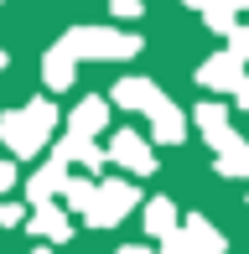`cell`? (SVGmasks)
<instances>
[{"mask_svg": "<svg viewBox=\"0 0 249 254\" xmlns=\"http://www.w3.org/2000/svg\"><path fill=\"white\" fill-rule=\"evenodd\" d=\"M0 67H5V52H0Z\"/></svg>", "mask_w": 249, "mask_h": 254, "instance_id": "obj_5", "label": "cell"}, {"mask_svg": "<svg viewBox=\"0 0 249 254\" xmlns=\"http://www.w3.org/2000/svg\"><path fill=\"white\" fill-rule=\"evenodd\" d=\"M115 151H120V156H130V166H140V171L151 166V161H145V151L135 145V135H120V145H115Z\"/></svg>", "mask_w": 249, "mask_h": 254, "instance_id": "obj_1", "label": "cell"}, {"mask_svg": "<svg viewBox=\"0 0 249 254\" xmlns=\"http://www.w3.org/2000/svg\"><path fill=\"white\" fill-rule=\"evenodd\" d=\"M99 114H104V104H83V109H78V130H94Z\"/></svg>", "mask_w": 249, "mask_h": 254, "instance_id": "obj_2", "label": "cell"}, {"mask_svg": "<svg viewBox=\"0 0 249 254\" xmlns=\"http://www.w3.org/2000/svg\"><path fill=\"white\" fill-rule=\"evenodd\" d=\"M115 10L120 16H140V0H115Z\"/></svg>", "mask_w": 249, "mask_h": 254, "instance_id": "obj_3", "label": "cell"}, {"mask_svg": "<svg viewBox=\"0 0 249 254\" xmlns=\"http://www.w3.org/2000/svg\"><path fill=\"white\" fill-rule=\"evenodd\" d=\"M187 5H208V0H187Z\"/></svg>", "mask_w": 249, "mask_h": 254, "instance_id": "obj_4", "label": "cell"}]
</instances>
